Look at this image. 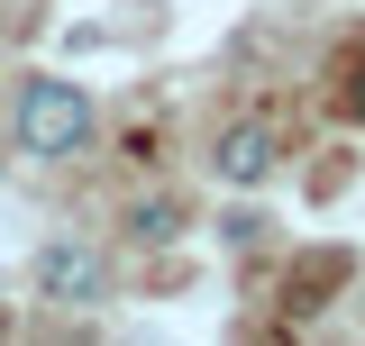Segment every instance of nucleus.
Returning a JSON list of instances; mask_svg holds the SVG:
<instances>
[{"label":"nucleus","instance_id":"nucleus-1","mask_svg":"<svg viewBox=\"0 0 365 346\" xmlns=\"http://www.w3.org/2000/svg\"><path fill=\"white\" fill-rule=\"evenodd\" d=\"M91 91L64 83V73H28L19 100H9V146L28 155V164H64V155H83L91 146Z\"/></svg>","mask_w":365,"mask_h":346},{"label":"nucleus","instance_id":"nucleus-2","mask_svg":"<svg viewBox=\"0 0 365 346\" xmlns=\"http://www.w3.org/2000/svg\"><path fill=\"white\" fill-rule=\"evenodd\" d=\"M37 292L64 310H91L101 292H110V264L91 256L83 237H55V246H37Z\"/></svg>","mask_w":365,"mask_h":346},{"label":"nucleus","instance_id":"nucleus-3","mask_svg":"<svg viewBox=\"0 0 365 346\" xmlns=\"http://www.w3.org/2000/svg\"><path fill=\"white\" fill-rule=\"evenodd\" d=\"M274 155H283V137H274L265 119H228V128L210 137V173H220L228 192H256L274 173Z\"/></svg>","mask_w":365,"mask_h":346},{"label":"nucleus","instance_id":"nucleus-4","mask_svg":"<svg viewBox=\"0 0 365 346\" xmlns=\"http://www.w3.org/2000/svg\"><path fill=\"white\" fill-rule=\"evenodd\" d=\"M182 228H192V210H182V201H165V192L119 210V237H128V246H174Z\"/></svg>","mask_w":365,"mask_h":346},{"label":"nucleus","instance_id":"nucleus-5","mask_svg":"<svg viewBox=\"0 0 365 346\" xmlns=\"http://www.w3.org/2000/svg\"><path fill=\"white\" fill-rule=\"evenodd\" d=\"M347 119L365 128V64H356V83H347Z\"/></svg>","mask_w":365,"mask_h":346}]
</instances>
